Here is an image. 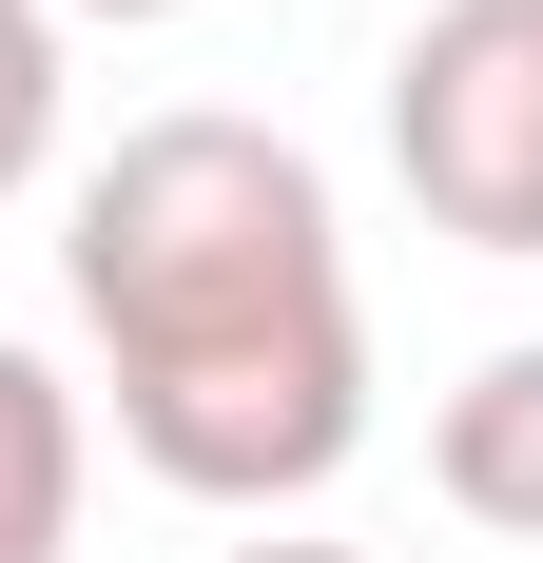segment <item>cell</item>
<instances>
[{
    "label": "cell",
    "instance_id": "1",
    "mask_svg": "<svg viewBox=\"0 0 543 563\" xmlns=\"http://www.w3.org/2000/svg\"><path fill=\"white\" fill-rule=\"evenodd\" d=\"M58 291L98 350L117 448L175 506H311L369 448V291H350V214L272 117H136L78 214H58Z\"/></svg>",
    "mask_w": 543,
    "mask_h": 563
},
{
    "label": "cell",
    "instance_id": "2",
    "mask_svg": "<svg viewBox=\"0 0 543 563\" xmlns=\"http://www.w3.org/2000/svg\"><path fill=\"white\" fill-rule=\"evenodd\" d=\"M388 175L466 253H543V0H428L388 40Z\"/></svg>",
    "mask_w": 543,
    "mask_h": 563
},
{
    "label": "cell",
    "instance_id": "3",
    "mask_svg": "<svg viewBox=\"0 0 543 563\" xmlns=\"http://www.w3.org/2000/svg\"><path fill=\"white\" fill-rule=\"evenodd\" d=\"M428 486L486 525V544H543V331H524V350H486V369L446 389V428H428Z\"/></svg>",
    "mask_w": 543,
    "mask_h": 563
},
{
    "label": "cell",
    "instance_id": "4",
    "mask_svg": "<svg viewBox=\"0 0 543 563\" xmlns=\"http://www.w3.org/2000/svg\"><path fill=\"white\" fill-rule=\"evenodd\" d=\"M78 389H58L40 350L0 331V563H78Z\"/></svg>",
    "mask_w": 543,
    "mask_h": 563
},
{
    "label": "cell",
    "instance_id": "5",
    "mask_svg": "<svg viewBox=\"0 0 543 563\" xmlns=\"http://www.w3.org/2000/svg\"><path fill=\"white\" fill-rule=\"evenodd\" d=\"M58 175V0H0V195Z\"/></svg>",
    "mask_w": 543,
    "mask_h": 563
},
{
    "label": "cell",
    "instance_id": "6",
    "mask_svg": "<svg viewBox=\"0 0 543 563\" xmlns=\"http://www.w3.org/2000/svg\"><path fill=\"white\" fill-rule=\"evenodd\" d=\"M214 563H369V544H214Z\"/></svg>",
    "mask_w": 543,
    "mask_h": 563
},
{
    "label": "cell",
    "instance_id": "7",
    "mask_svg": "<svg viewBox=\"0 0 543 563\" xmlns=\"http://www.w3.org/2000/svg\"><path fill=\"white\" fill-rule=\"evenodd\" d=\"M58 20H195V0H58Z\"/></svg>",
    "mask_w": 543,
    "mask_h": 563
}]
</instances>
